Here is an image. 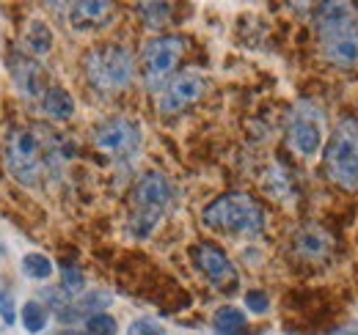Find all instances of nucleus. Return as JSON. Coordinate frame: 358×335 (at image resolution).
<instances>
[{
    "instance_id": "obj_5",
    "label": "nucleus",
    "mask_w": 358,
    "mask_h": 335,
    "mask_svg": "<svg viewBox=\"0 0 358 335\" xmlns=\"http://www.w3.org/2000/svg\"><path fill=\"white\" fill-rule=\"evenodd\" d=\"M3 160H6L8 173L20 184H25V187L39 184L42 170H45V149H42L36 132H31V129L8 132L6 146H3Z\"/></svg>"
},
{
    "instance_id": "obj_8",
    "label": "nucleus",
    "mask_w": 358,
    "mask_h": 335,
    "mask_svg": "<svg viewBox=\"0 0 358 335\" xmlns=\"http://www.w3.org/2000/svg\"><path fill=\"white\" fill-rule=\"evenodd\" d=\"M185 52V42L179 36H157V39H149L141 50V66H143V77L146 83L160 85L166 83V77L174 72V66L179 64Z\"/></svg>"
},
{
    "instance_id": "obj_27",
    "label": "nucleus",
    "mask_w": 358,
    "mask_h": 335,
    "mask_svg": "<svg viewBox=\"0 0 358 335\" xmlns=\"http://www.w3.org/2000/svg\"><path fill=\"white\" fill-rule=\"evenodd\" d=\"M61 335H86V333H78V330H64Z\"/></svg>"
},
{
    "instance_id": "obj_12",
    "label": "nucleus",
    "mask_w": 358,
    "mask_h": 335,
    "mask_svg": "<svg viewBox=\"0 0 358 335\" xmlns=\"http://www.w3.org/2000/svg\"><path fill=\"white\" fill-rule=\"evenodd\" d=\"M193 264L215 283H224L234 275V267H231L229 255L213 242H201V245L193 248Z\"/></svg>"
},
{
    "instance_id": "obj_14",
    "label": "nucleus",
    "mask_w": 358,
    "mask_h": 335,
    "mask_svg": "<svg viewBox=\"0 0 358 335\" xmlns=\"http://www.w3.org/2000/svg\"><path fill=\"white\" fill-rule=\"evenodd\" d=\"M110 17H113L110 3H78L72 8V25L78 31H94V28L105 25Z\"/></svg>"
},
{
    "instance_id": "obj_1",
    "label": "nucleus",
    "mask_w": 358,
    "mask_h": 335,
    "mask_svg": "<svg viewBox=\"0 0 358 335\" xmlns=\"http://www.w3.org/2000/svg\"><path fill=\"white\" fill-rule=\"evenodd\" d=\"M322 58L336 66H358V20L348 3H325L317 11Z\"/></svg>"
},
{
    "instance_id": "obj_24",
    "label": "nucleus",
    "mask_w": 358,
    "mask_h": 335,
    "mask_svg": "<svg viewBox=\"0 0 358 335\" xmlns=\"http://www.w3.org/2000/svg\"><path fill=\"white\" fill-rule=\"evenodd\" d=\"M127 335H166V330L157 322H152V319H135L133 325H130V330H127Z\"/></svg>"
},
{
    "instance_id": "obj_2",
    "label": "nucleus",
    "mask_w": 358,
    "mask_h": 335,
    "mask_svg": "<svg viewBox=\"0 0 358 335\" xmlns=\"http://www.w3.org/2000/svg\"><path fill=\"white\" fill-rule=\"evenodd\" d=\"M204 225L221 234H259L265 228V211L262 207L245 195V193H226L221 198H215L204 214H201Z\"/></svg>"
},
{
    "instance_id": "obj_25",
    "label": "nucleus",
    "mask_w": 358,
    "mask_h": 335,
    "mask_svg": "<svg viewBox=\"0 0 358 335\" xmlns=\"http://www.w3.org/2000/svg\"><path fill=\"white\" fill-rule=\"evenodd\" d=\"M64 289L72 294H78L83 289V275H80V269H75V267H64Z\"/></svg>"
},
{
    "instance_id": "obj_7",
    "label": "nucleus",
    "mask_w": 358,
    "mask_h": 335,
    "mask_svg": "<svg viewBox=\"0 0 358 335\" xmlns=\"http://www.w3.org/2000/svg\"><path fill=\"white\" fill-rule=\"evenodd\" d=\"M287 140L301 157H312L322 146V113L312 102H298L289 113Z\"/></svg>"
},
{
    "instance_id": "obj_21",
    "label": "nucleus",
    "mask_w": 358,
    "mask_h": 335,
    "mask_svg": "<svg viewBox=\"0 0 358 335\" xmlns=\"http://www.w3.org/2000/svg\"><path fill=\"white\" fill-rule=\"evenodd\" d=\"M116 319L108 313H94L86 319V335H116Z\"/></svg>"
},
{
    "instance_id": "obj_4",
    "label": "nucleus",
    "mask_w": 358,
    "mask_h": 335,
    "mask_svg": "<svg viewBox=\"0 0 358 335\" xmlns=\"http://www.w3.org/2000/svg\"><path fill=\"white\" fill-rule=\"evenodd\" d=\"M133 52L122 44H102L86 55V77L99 94H116L133 83Z\"/></svg>"
},
{
    "instance_id": "obj_13",
    "label": "nucleus",
    "mask_w": 358,
    "mask_h": 335,
    "mask_svg": "<svg viewBox=\"0 0 358 335\" xmlns=\"http://www.w3.org/2000/svg\"><path fill=\"white\" fill-rule=\"evenodd\" d=\"M295 253L301 258H309V261H320L331 253V237L322 231V228H314L306 225L295 234Z\"/></svg>"
},
{
    "instance_id": "obj_11",
    "label": "nucleus",
    "mask_w": 358,
    "mask_h": 335,
    "mask_svg": "<svg viewBox=\"0 0 358 335\" xmlns=\"http://www.w3.org/2000/svg\"><path fill=\"white\" fill-rule=\"evenodd\" d=\"M11 77H14V85L17 91L25 96V99H42L45 96V72L42 66L28 58V55H17L11 61Z\"/></svg>"
},
{
    "instance_id": "obj_17",
    "label": "nucleus",
    "mask_w": 358,
    "mask_h": 335,
    "mask_svg": "<svg viewBox=\"0 0 358 335\" xmlns=\"http://www.w3.org/2000/svg\"><path fill=\"white\" fill-rule=\"evenodd\" d=\"M108 305H110V297H108V294H89V297H83L80 302H75L72 308H64V311H61V322H72V319L80 316V313H86V316L102 313V308H108Z\"/></svg>"
},
{
    "instance_id": "obj_15",
    "label": "nucleus",
    "mask_w": 358,
    "mask_h": 335,
    "mask_svg": "<svg viewBox=\"0 0 358 335\" xmlns=\"http://www.w3.org/2000/svg\"><path fill=\"white\" fill-rule=\"evenodd\" d=\"M42 110H45V116L55 119V121H66L75 113V99L64 88H47L42 96Z\"/></svg>"
},
{
    "instance_id": "obj_9",
    "label": "nucleus",
    "mask_w": 358,
    "mask_h": 335,
    "mask_svg": "<svg viewBox=\"0 0 358 335\" xmlns=\"http://www.w3.org/2000/svg\"><path fill=\"white\" fill-rule=\"evenodd\" d=\"M94 143L99 151H108L113 157H133L141 149V129L127 119H113L96 129Z\"/></svg>"
},
{
    "instance_id": "obj_10",
    "label": "nucleus",
    "mask_w": 358,
    "mask_h": 335,
    "mask_svg": "<svg viewBox=\"0 0 358 335\" xmlns=\"http://www.w3.org/2000/svg\"><path fill=\"white\" fill-rule=\"evenodd\" d=\"M204 88H207V83H204V77L199 72H182V75H177L171 83L166 85L163 99H160V113L174 116L179 110H185L187 105L201 99Z\"/></svg>"
},
{
    "instance_id": "obj_19",
    "label": "nucleus",
    "mask_w": 358,
    "mask_h": 335,
    "mask_svg": "<svg viewBox=\"0 0 358 335\" xmlns=\"http://www.w3.org/2000/svg\"><path fill=\"white\" fill-rule=\"evenodd\" d=\"M22 272L31 281H47L52 275V261L47 255H42V253H28L22 258Z\"/></svg>"
},
{
    "instance_id": "obj_20",
    "label": "nucleus",
    "mask_w": 358,
    "mask_h": 335,
    "mask_svg": "<svg viewBox=\"0 0 358 335\" xmlns=\"http://www.w3.org/2000/svg\"><path fill=\"white\" fill-rule=\"evenodd\" d=\"M22 325H25V330L31 335H36V333H42L47 327V311H45V305L42 302H25L22 305Z\"/></svg>"
},
{
    "instance_id": "obj_22",
    "label": "nucleus",
    "mask_w": 358,
    "mask_h": 335,
    "mask_svg": "<svg viewBox=\"0 0 358 335\" xmlns=\"http://www.w3.org/2000/svg\"><path fill=\"white\" fill-rule=\"evenodd\" d=\"M169 14H171V6H166V3H143L141 6V17L149 22V25H160V22H166L169 20Z\"/></svg>"
},
{
    "instance_id": "obj_26",
    "label": "nucleus",
    "mask_w": 358,
    "mask_h": 335,
    "mask_svg": "<svg viewBox=\"0 0 358 335\" xmlns=\"http://www.w3.org/2000/svg\"><path fill=\"white\" fill-rule=\"evenodd\" d=\"M245 305H248L254 313H265L270 308V299L265 292H248L245 294Z\"/></svg>"
},
{
    "instance_id": "obj_3",
    "label": "nucleus",
    "mask_w": 358,
    "mask_h": 335,
    "mask_svg": "<svg viewBox=\"0 0 358 335\" xmlns=\"http://www.w3.org/2000/svg\"><path fill=\"white\" fill-rule=\"evenodd\" d=\"M325 173L328 179L348 190L356 193L358 190V119L348 116L339 124L334 126L328 143H325Z\"/></svg>"
},
{
    "instance_id": "obj_23",
    "label": "nucleus",
    "mask_w": 358,
    "mask_h": 335,
    "mask_svg": "<svg viewBox=\"0 0 358 335\" xmlns=\"http://www.w3.org/2000/svg\"><path fill=\"white\" fill-rule=\"evenodd\" d=\"M0 316L6 325H14L17 322V311H14V297H11V289H6L0 283Z\"/></svg>"
},
{
    "instance_id": "obj_16",
    "label": "nucleus",
    "mask_w": 358,
    "mask_h": 335,
    "mask_svg": "<svg viewBox=\"0 0 358 335\" xmlns=\"http://www.w3.org/2000/svg\"><path fill=\"white\" fill-rule=\"evenodd\" d=\"M245 325H248L245 313L234 305H224L215 311V330L221 335H240L245 330Z\"/></svg>"
},
{
    "instance_id": "obj_6",
    "label": "nucleus",
    "mask_w": 358,
    "mask_h": 335,
    "mask_svg": "<svg viewBox=\"0 0 358 335\" xmlns=\"http://www.w3.org/2000/svg\"><path fill=\"white\" fill-rule=\"evenodd\" d=\"M171 181L163 176V173H143L135 184V211H133V231L135 237H146L157 220L163 217V211L169 209L171 204Z\"/></svg>"
},
{
    "instance_id": "obj_18",
    "label": "nucleus",
    "mask_w": 358,
    "mask_h": 335,
    "mask_svg": "<svg viewBox=\"0 0 358 335\" xmlns=\"http://www.w3.org/2000/svg\"><path fill=\"white\" fill-rule=\"evenodd\" d=\"M25 44H28V50H31L34 55H47L50 47H52V34H50V28H47L45 22L34 20V22L28 25V31H25Z\"/></svg>"
}]
</instances>
